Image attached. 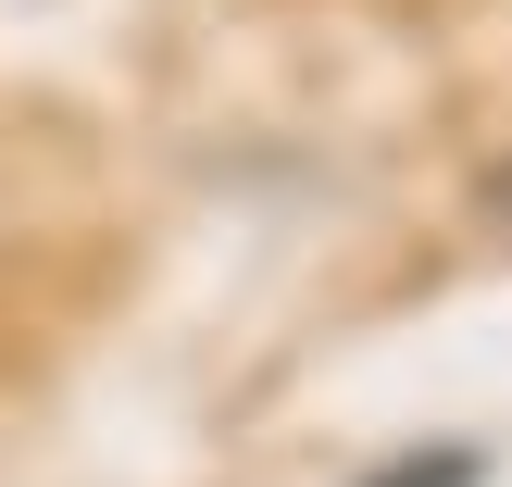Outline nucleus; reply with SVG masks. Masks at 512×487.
Returning <instances> with one entry per match:
<instances>
[{
    "mask_svg": "<svg viewBox=\"0 0 512 487\" xmlns=\"http://www.w3.org/2000/svg\"><path fill=\"white\" fill-rule=\"evenodd\" d=\"M375 487H475V463L450 450V463H400V475H375Z\"/></svg>",
    "mask_w": 512,
    "mask_h": 487,
    "instance_id": "nucleus-1",
    "label": "nucleus"
}]
</instances>
